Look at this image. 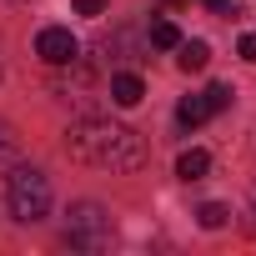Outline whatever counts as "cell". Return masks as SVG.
<instances>
[{"instance_id": "6da1fadb", "label": "cell", "mask_w": 256, "mask_h": 256, "mask_svg": "<svg viewBox=\"0 0 256 256\" xmlns=\"http://www.w3.org/2000/svg\"><path fill=\"white\" fill-rule=\"evenodd\" d=\"M66 151L86 166H100V171H141L146 166V141L120 120H106V116H80L66 126Z\"/></svg>"}, {"instance_id": "7a4b0ae2", "label": "cell", "mask_w": 256, "mask_h": 256, "mask_svg": "<svg viewBox=\"0 0 256 256\" xmlns=\"http://www.w3.org/2000/svg\"><path fill=\"white\" fill-rule=\"evenodd\" d=\"M6 211H10V221H20V226L46 221V216H50V181H46V171L16 166V171L6 176Z\"/></svg>"}, {"instance_id": "3957f363", "label": "cell", "mask_w": 256, "mask_h": 256, "mask_svg": "<svg viewBox=\"0 0 256 256\" xmlns=\"http://www.w3.org/2000/svg\"><path fill=\"white\" fill-rule=\"evenodd\" d=\"M110 236H116V221H110V211L100 201H76L66 211V246H76V251H106Z\"/></svg>"}, {"instance_id": "277c9868", "label": "cell", "mask_w": 256, "mask_h": 256, "mask_svg": "<svg viewBox=\"0 0 256 256\" xmlns=\"http://www.w3.org/2000/svg\"><path fill=\"white\" fill-rule=\"evenodd\" d=\"M36 56H40L46 66H70V60L80 56V46H76V36H70L66 26H46V30L36 36Z\"/></svg>"}, {"instance_id": "5b68a950", "label": "cell", "mask_w": 256, "mask_h": 256, "mask_svg": "<svg viewBox=\"0 0 256 256\" xmlns=\"http://www.w3.org/2000/svg\"><path fill=\"white\" fill-rule=\"evenodd\" d=\"M141 96H146V80L136 70H116L110 76V100L116 106H141Z\"/></svg>"}, {"instance_id": "8992f818", "label": "cell", "mask_w": 256, "mask_h": 256, "mask_svg": "<svg viewBox=\"0 0 256 256\" xmlns=\"http://www.w3.org/2000/svg\"><path fill=\"white\" fill-rule=\"evenodd\" d=\"M216 110H211V100H206V90L201 96H186L181 106H176V126H186V131H196L201 120H211Z\"/></svg>"}, {"instance_id": "52a82bcc", "label": "cell", "mask_w": 256, "mask_h": 256, "mask_svg": "<svg viewBox=\"0 0 256 256\" xmlns=\"http://www.w3.org/2000/svg\"><path fill=\"white\" fill-rule=\"evenodd\" d=\"M176 50H181V56H176L181 70H206V60H211V46H206V40H181Z\"/></svg>"}, {"instance_id": "ba28073f", "label": "cell", "mask_w": 256, "mask_h": 256, "mask_svg": "<svg viewBox=\"0 0 256 256\" xmlns=\"http://www.w3.org/2000/svg\"><path fill=\"white\" fill-rule=\"evenodd\" d=\"M206 171H211V156H206V151H196V146L181 151V161H176V176H181V181H201Z\"/></svg>"}, {"instance_id": "9c48e42d", "label": "cell", "mask_w": 256, "mask_h": 256, "mask_svg": "<svg viewBox=\"0 0 256 256\" xmlns=\"http://www.w3.org/2000/svg\"><path fill=\"white\" fill-rule=\"evenodd\" d=\"M151 46H161V50H176V46H181V30H176L171 20H156V26H151Z\"/></svg>"}, {"instance_id": "30bf717a", "label": "cell", "mask_w": 256, "mask_h": 256, "mask_svg": "<svg viewBox=\"0 0 256 256\" xmlns=\"http://www.w3.org/2000/svg\"><path fill=\"white\" fill-rule=\"evenodd\" d=\"M196 216H201V226H206V231H216V226H226V221H231V211H226L221 201H206Z\"/></svg>"}, {"instance_id": "8fae6325", "label": "cell", "mask_w": 256, "mask_h": 256, "mask_svg": "<svg viewBox=\"0 0 256 256\" xmlns=\"http://www.w3.org/2000/svg\"><path fill=\"white\" fill-rule=\"evenodd\" d=\"M231 96H236V90H231V86H221V80H216V86H206V100H211V110H226V106H231Z\"/></svg>"}, {"instance_id": "7c38bea8", "label": "cell", "mask_w": 256, "mask_h": 256, "mask_svg": "<svg viewBox=\"0 0 256 256\" xmlns=\"http://www.w3.org/2000/svg\"><path fill=\"white\" fill-rule=\"evenodd\" d=\"M10 151H16V136H10V126H6V120H0V161H6Z\"/></svg>"}, {"instance_id": "4fadbf2b", "label": "cell", "mask_w": 256, "mask_h": 256, "mask_svg": "<svg viewBox=\"0 0 256 256\" xmlns=\"http://www.w3.org/2000/svg\"><path fill=\"white\" fill-rule=\"evenodd\" d=\"M236 50H241V60H251V66H256V30H251V36H241V46H236Z\"/></svg>"}, {"instance_id": "5bb4252c", "label": "cell", "mask_w": 256, "mask_h": 256, "mask_svg": "<svg viewBox=\"0 0 256 256\" xmlns=\"http://www.w3.org/2000/svg\"><path fill=\"white\" fill-rule=\"evenodd\" d=\"M106 0H76V16H100Z\"/></svg>"}, {"instance_id": "9a60e30c", "label": "cell", "mask_w": 256, "mask_h": 256, "mask_svg": "<svg viewBox=\"0 0 256 256\" xmlns=\"http://www.w3.org/2000/svg\"><path fill=\"white\" fill-rule=\"evenodd\" d=\"M206 10H231V0H201Z\"/></svg>"}]
</instances>
